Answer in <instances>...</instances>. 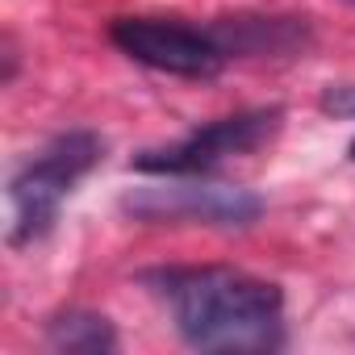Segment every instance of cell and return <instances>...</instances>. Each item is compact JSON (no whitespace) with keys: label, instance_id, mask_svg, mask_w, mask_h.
<instances>
[{"label":"cell","instance_id":"5","mask_svg":"<svg viewBox=\"0 0 355 355\" xmlns=\"http://www.w3.org/2000/svg\"><path fill=\"white\" fill-rule=\"evenodd\" d=\"M142 222H201V226H251L263 201L247 189L209 184L205 175H163V184L138 189L121 201Z\"/></svg>","mask_w":355,"mask_h":355},{"label":"cell","instance_id":"1","mask_svg":"<svg viewBox=\"0 0 355 355\" xmlns=\"http://www.w3.org/2000/svg\"><path fill=\"white\" fill-rule=\"evenodd\" d=\"M142 284L167 305L171 326L193 351H276L284 343V293L226 263L150 268Z\"/></svg>","mask_w":355,"mask_h":355},{"label":"cell","instance_id":"6","mask_svg":"<svg viewBox=\"0 0 355 355\" xmlns=\"http://www.w3.org/2000/svg\"><path fill=\"white\" fill-rule=\"evenodd\" d=\"M46 343L55 351H88V355H101V351H113L117 347V330L105 313H92V309H63L46 322Z\"/></svg>","mask_w":355,"mask_h":355},{"label":"cell","instance_id":"8","mask_svg":"<svg viewBox=\"0 0 355 355\" xmlns=\"http://www.w3.org/2000/svg\"><path fill=\"white\" fill-rule=\"evenodd\" d=\"M351 159H355V142H351Z\"/></svg>","mask_w":355,"mask_h":355},{"label":"cell","instance_id":"3","mask_svg":"<svg viewBox=\"0 0 355 355\" xmlns=\"http://www.w3.org/2000/svg\"><path fill=\"white\" fill-rule=\"evenodd\" d=\"M109 38L134 63L167 76H184V80H214L230 63V51L218 26L201 30L175 17H117L109 26Z\"/></svg>","mask_w":355,"mask_h":355},{"label":"cell","instance_id":"2","mask_svg":"<svg viewBox=\"0 0 355 355\" xmlns=\"http://www.w3.org/2000/svg\"><path fill=\"white\" fill-rule=\"evenodd\" d=\"M105 142L92 130L55 134L38 155H30L9 180V247H26L42 239L71 189L96 167Z\"/></svg>","mask_w":355,"mask_h":355},{"label":"cell","instance_id":"4","mask_svg":"<svg viewBox=\"0 0 355 355\" xmlns=\"http://www.w3.org/2000/svg\"><path fill=\"white\" fill-rule=\"evenodd\" d=\"M280 109H247L234 117H218L209 125L189 130L184 138H175L167 146H150L134 159L138 171L146 175H209L226 159L251 155L263 142L280 134Z\"/></svg>","mask_w":355,"mask_h":355},{"label":"cell","instance_id":"7","mask_svg":"<svg viewBox=\"0 0 355 355\" xmlns=\"http://www.w3.org/2000/svg\"><path fill=\"white\" fill-rule=\"evenodd\" d=\"M322 109L334 117H355V84H330L322 92Z\"/></svg>","mask_w":355,"mask_h":355}]
</instances>
